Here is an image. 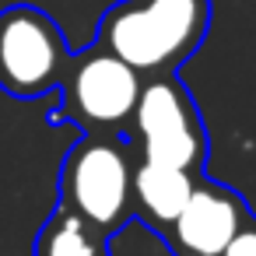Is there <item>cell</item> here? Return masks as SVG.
I'll use <instances>...</instances> for the list:
<instances>
[{"instance_id":"6da1fadb","label":"cell","mask_w":256,"mask_h":256,"mask_svg":"<svg viewBox=\"0 0 256 256\" xmlns=\"http://www.w3.org/2000/svg\"><path fill=\"white\" fill-rule=\"evenodd\" d=\"M210 14V0H116L95 42L140 78L176 74L207 39Z\"/></svg>"},{"instance_id":"7a4b0ae2","label":"cell","mask_w":256,"mask_h":256,"mask_svg":"<svg viewBox=\"0 0 256 256\" xmlns=\"http://www.w3.org/2000/svg\"><path fill=\"white\" fill-rule=\"evenodd\" d=\"M137 148L120 134H84L60 165V207L92 221L106 235L134 218Z\"/></svg>"},{"instance_id":"3957f363","label":"cell","mask_w":256,"mask_h":256,"mask_svg":"<svg viewBox=\"0 0 256 256\" xmlns=\"http://www.w3.org/2000/svg\"><path fill=\"white\" fill-rule=\"evenodd\" d=\"M130 134L140 158L182 168L190 176H204L207 165V126L204 116L190 95V88L179 81V74H154L140 81L134 112H130Z\"/></svg>"},{"instance_id":"277c9868","label":"cell","mask_w":256,"mask_h":256,"mask_svg":"<svg viewBox=\"0 0 256 256\" xmlns=\"http://www.w3.org/2000/svg\"><path fill=\"white\" fill-rule=\"evenodd\" d=\"M140 81L144 78L134 67L95 42L81 53H70L60 81V109L50 120H70L81 126V134H120L130 123Z\"/></svg>"},{"instance_id":"5b68a950","label":"cell","mask_w":256,"mask_h":256,"mask_svg":"<svg viewBox=\"0 0 256 256\" xmlns=\"http://www.w3.org/2000/svg\"><path fill=\"white\" fill-rule=\"evenodd\" d=\"M70 64L64 28L36 4L0 11V92L11 98H42L60 88Z\"/></svg>"},{"instance_id":"8992f818","label":"cell","mask_w":256,"mask_h":256,"mask_svg":"<svg viewBox=\"0 0 256 256\" xmlns=\"http://www.w3.org/2000/svg\"><path fill=\"white\" fill-rule=\"evenodd\" d=\"M246 214L249 207L232 186H221L204 176L196 179L190 200L162 232V238L176 256H218Z\"/></svg>"},{"instance_id":"52a82bcc","label":"cell","mask_w":256,"mask_h":256,"mask_svg":"<svg viewBox=\"0 0 256 256\" xmlns=\"http://www.w3.org/2000/svg\"><path fill=\"white\" fill-rule=\"evenodd\" d=\"M193 186H196V176H190L182 168H172V165L137 158V168H134V218H140L144 224H151L162 235L176 221L182 204L190 200Z\"/></svg>"},{"instance_id":"ba28073f","label":"cell","mask_w":256,"mask_h":256,"mask_svg":"<svg viewBox=\"0 0 256 256\" xmlns=\"http://www.w3.org/2000/svg\"><path fill=\"white\" fill-rule=\"evenodd\" d=\"M36 256H109V235L67 207H56L36 235Z\"/></svg>"},{"instance_id":"9c48e42d","label":"cell","mask_w":256,"mask_h":256,"mask_svg":"<svg viewBox=\"0 0 256 256\" xmlns=\"http://www.w3.org/2000/svg\"><path fill=\"white\" fill-rule=\"evenodd\" d=\"M218 256H256V214L249 210Z\"/></svg>"}]
</instances>
